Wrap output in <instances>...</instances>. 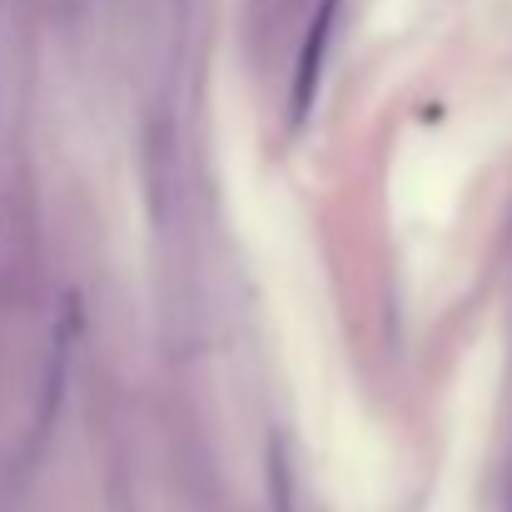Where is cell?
<instances>
[{
    "label": "cell",
    "mask_w": 512,
    "mask_h": 512,
    "mask_svg": "<svg viewBox=\"0 0 512 512\" xmlns=\"http://www.w3.org/2000/svg\"><path fill=\"white\" fill-rule=\"evenodd\" d=\"M0 30H5V0H0Z\"/></svg>",
    "instance_id": "2"
},
{
    "label": "cell",
    "mask_w": 512,
    "mask_h": 512,
    "mask_svg": "<svg viewBox=\"0 0 512 512\" xmlns=\"http://www.w3.org/2000/svg\"><path fill=\"white\" fill-rule=\"evenodd\" d=\"M329 25H334V0L319 5V20L309 30V45H304V65H299V95H294V110L304 115L309 100H314V80H319V55H324V40H329Z\"/></svg>",
    "instance_id": "1"
}]
</instances>
